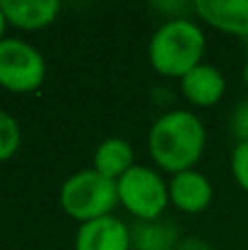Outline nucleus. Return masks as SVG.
Returning <instances> with one entry per match:
<instances>
[{"instance_id":"f257e3e1","label":"nucleus","mask_w":248,"mask_h":250,"mask_svg":"<svg viewBox=\"0 0 248 250\" xmlns=\"http://www.w3.org/2000/svg\"><path fill=\"white\" fill-rule=\"evenodd\" d=\"M207 129L191 110H171L149 127L147 149L152 160L171 176L189 171L202 158Z\"/></svg>"},{"instance_id":"f03ea898","label":"nucleus","mask_w":248,"mask_h":250,"mask_svg":"<svg viewBox=\"0 0 248 250\" xmlns=\"http://www.w3.org/2000/svg\"><path fill=\"white\" fill-rule=\"evenodd\" d=\"M205 48L207 38L196 22L189 18H169L154 31L147 55L149 64L158 75L183 79L202 64Z\"/></svg>"},{"instance_id":"7ed1b4c3","label":"nucleus","mask_w":248,"mask_h":250,"mask_svg":"<svg viewBox=\"0 0 248 250\" xmlns=\"http://www.w3.org/2000/svg\"><path fill=\"white\" fill-rule=\"evenodd\" d=\"M60 204L66 215L82 224L108 217L119 204L117 182L97 173L95 169H83L64 180Z\"/></svg>"},{"instance_id":"20e7f679","label":"nucleus","mask_w":248,"mask_h":250,"mask_svg":"<svg viewBox=\"0 0 248 250\" xmlns=\"http://www.w3.org/2000/svg\"><path fill=\"white\" fill-rule=\"evenodd\" d=\"M119 204H123L136 222H152L163 215L169 204V185L158 176L156 169L134 165L117 180Z\"/></svg>"},{"instance_id":"39448f33","label":"nucleus","mask_w":248,"mask_h":250,"mask_svg":"<svg viewBox=\"0 0 248 250\" xmlns=\"http://www.w3.org/2000/svg\"><path fill=\"white\" fill-rule=\"evenodd\" d=\"M46 77V62L33 44L18 38L0 42V86L9 92H35Z\"/></svg>"},{"instance_id":"423d86ee","label":"nucleus","mask_w":248,"mask_h":250,"mask_svg":"<svg viewBox=\"0 0 248 250\" xmlns=\"http://www.w3.org/2000/svg\"><path fill=\"white\" fill-rule=\"evenodd\" d=\"M75 250H132L130 226L117 215L86 222L75 235Z\"/></svg>"},{"instance_id":"0eeeda50","label":"nucleus","mask_w":248,"mask_h":250,"mask_svg":"<svg viewBox=\"0 0 248 250\" xmlns=\"http://www.w3.org/2000/svg\"><path fill=\"white\" fill-rule=\"evenodd\" d=\"M213 200V185L205 173L189 169L171 176L169 182V202L187 215H198L207 211Z\"/></svg>"},{"instance_id":"6e6552de","label":"nucleus","mask_w":248,"mask_h":250,"mask_svg":"<svg viewBox=\"0 0 248 250\" xmlns=\"http://www.w3.org/2000/svg\"><path fill=\"white\" fill-rule=\"evenodd\" d=\"M193 11L222 33L248 38V0H196Z\"/></svg>"},{"instance_id":"1a4fd4ad","label":"nucleus","mask_w":248,"mask_h":250,"mask_svg":"<svg viewBox=\"0 0 248 250\" xmlns=\"http://www.w3.org/2000/svg\"><path fill=\"white\" fill-rule=\"evenodd\" d=\"M185 99L198 108H211L224 97L227 90V79L215 66L200 64L180 79Z\"/></svg>"},{"instance_id":"9d476101","label":"nucleus","mask_w":248,"mask_h":250,"mask_svg":"<svg viewBox=\"0 0 248 250\" xmlns=\"http://www.w3.org/2000/svg\"><path fill=\"white\" fill-rule=\"evenodd\" d=\"M7 22L22 31H38L60 16V0H0Z\"/></svg>"},{"instance_id":"9b49d317","label":"nucleus","mask_w":248,"mask_h":250,"mask_svg":"<svg viewBox=\"0 0 248 250\" xmlns=\"http://www.w3.org/2000/svg\"><path fill=\"white\" fill-rule=\"evenodd\" d=\"M132 167H134V149L125 138L110 136L97 145L95 158H92V169L97 173L117 182Z\"/></svg>"},{"instance_id":"f8f14e48","label":"nucleus","mask_w":248,"mask_h":250,"mask_svg":"<svg viewBox=\"0 0 248 250\" xmlns=\"http://www.w3.org/2000/svg\"><path fill=\"white\" fill-rule=\"evenodd\" d=\"M132 250H178L180 230L169 220H152V222H134L130 226Z\"/></svg>"},{"instance_id":"ddd939ff","label":"nucleus","mask_w":248,"mask_h":250,"mask_svg":"<svg viewBox=\"0 0 248 250\" xmlns=\"http://www.w3.org/2000/svg\"><path fill=\"white\" fill-rule=\"evenodd\" d=\"M22 143V132L18 121L9 112L0 110V163L13 158Z\"/></svg>"},{"instance_id":"4468645a","label":"nucleus","mask_w":248,"mask_h":250,"mask_svg":"<svg viewBox=\"0 0 248 250\" xmlns=\"http://www.w3.org/2000/svg\"><path fill=\"white\" fill-rule=\"evenodd\" d=\"M231 171L235 182L248 193V141L237 143L231 154Z\"/></svg>"},{"instance_id":"2eb2a0df","label":"nucleus","mask_w":248,"mask_h":250,"mask_svg":"<svg viewBox=\"0 0 248 250\" xmlns=\"http://www.w3.org/2000/svg\"><path fill=\"white\" fill-rule=\"evenodd\" d=\"M228 123H231V132L237 138V143H246L248 141V99H242L235 105Z\"/></svg>"},{"instance_id":"dca6fc26","label":"nucleus","mask_w":248,"mask_h":250,"mask_svg":"<svg viewBox=\"0 0 248 250\" xmlns=\"http://www.w3.org/2000/svg\"><path fill=\"white\" fill-rule=\"evenodd\" d=\"M178 250H213V246H211L209 242H205V239L200 237H187L180 242Z\"/></svg>"},{"instance_id":"f3484780","label":"nucleus","mask_w":248,"mask_h":250,"mask_svg":"<svg viewBox=\"0 0 248 250\" xmlns=\"http://www.w3.org/2000/svg\"><path fill=\"white\" fill-rule=\"evenodd\" d=\"M7 16H4V11H2V7H0V42L4 40V29H7Z\"/></svg>"},{"instance_id":"a211bd4d","label":"nucleus","mask_w":248,"mask_h":250,"mask_svg":"<svg viewBox=\"0 0 248 250\" xmlns=\"http://www.w3.org/2000/svg\"><path fill=\"white\" fill-rule=\"evenodd\" d=\"M242 79H244V83H246V86H248V60H246L244 68H242Z\"/></svg>"},{"instance_id":"6ab92c4d","label":"nucleus","mask_w":248,"mask_h":250,"mask_svg":"<svg viewBox=\"0 0 248 250\" xmlns=\"http://www.w3.org/2000/svg\"><path fill=\"white\" fill-rule=\"evenodd\" d=\"M246 51H248V38H246Z\"/></svg>"}]
</instances>
